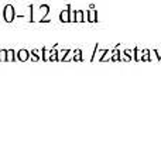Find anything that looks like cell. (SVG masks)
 I'll list each match as a JSON object with an SVG mask.
<instances>
[{"label":"cell","instance_id":"6da1fadb","mask_svg":"<svg viewBox=\"0 0 161 148\" xmlns=\"http://www.w3.org/2000/svg\"><path fill=\"white\" fill-rule=\"evenodd\" d=\"M50 6L48 4H40L37 7V11H34V4H33V18L31 23H43L50 14Z\"/></svg>","mask_w":161,"mask_h":148},{"label":"cell","instance_id":"7a4b0ae2","mask_svg":"<svg viewBox=\"0 0 161 148\" xmlns=\"http://www.w3.org/2000/svg\"><path fill=\"white\" fill-rule=\"evenodd\" d=\"M16 18V10H14L13 4H6L3 7V20L6 21L7 24H10L14 21Z\"/></svg>","mask_w":161,"mask_h":148},{"label":"cell","instance_id":"3957f363","mask_svg":"<svg viewBox=\"0 0 161 148\" xmlns=\"http://www.w3.org/2000/svg\"><path fill=\"white\" fill-rule=\"evenodd\" d=\"M30 54L31 51L26 50V48H21L16 52V57H17V61H20V62H27V61L30 59Z\"/></svg>","mask_w":161,"mask_h":148},{"label":"cell","instance_id":"277c9868","mask_svg":"<svg viewBox=\"0 0 161 148\" xmlns=\"http://www.w3.org/2000/svg\"><path fill=\"white\" fill-rule=\"evenodd\" d=\"M69 9H71V6L68 4L67 9L60 13V21L61 23H69Z\"/></svg>","mask_w":161,"mask_h":148},{"label":"cell","instance_id":"5b68a950","mask_svg":"<svg viewBox=\"0 0 161 148\" xmlns=\"http://www.w3.org/2000/svg\"><path fill=\"white\" fill-rule=\"evenodd\" d=\"M43 50V59L44 62H50V58H51V50H48L47 47H43L41 48Z\"/></svg>","mask_w":161,"mask_h":148},{"label":"cell","instance_id":"8992f818","mask_svg":"<svg viewBox=\"0 0 161 148\" xmlns=\"http://www.w3.org/2000/svg\"><path fill=\"white\" fill-rule=\"evenodd\" d=\"M14 61H17L16 51L14 50H7V62H14Z\"/></svg>","mask_w":161,"mask_h":148},{"label":"cell","instance_id":"52a82bcc","mask_svg":"<svg viewBox=\"0 0 161 148\" xmlns=\"http://www.w3.org/2000/svg\"><path fill=\"white\" fill-rule=\"evenodd\" d=\"M84 20H85L84 11H82V10H76V13H75V23H82Z\"/></svg>","mask_w":161,"mask_h":148},{"label":"cell","instance_id":"ba28073f","mask_svg":"<svg viewBox=\"0 0 161 148\" xmlns=\"http://www.w3.org/2000/svg\"><path fill=\"white\" fill-rule=\"evenodd\" d=\"M68 52H69V50H60L58 51V62H62L64 58L67 57Z\"/></svg>","mask_w":161,"mask_h":148},{"label":"cell","instance_id":"9c48e42d","mask_svg":"<svg viewBox=\"0 0 161 148\" xmlns=\"http://www.w3.org/2000/svg\"><path fill=\"white\" fill-rule=\"evenodd\" d=\"M88 21H91V23H95L96 21V11H89L88 13Z\"/></svg>","mask_w":161,"mask_h":148},{"label":"cell","instance_id":"30bf717a","mask_svg":"<svg viewBox=\"0 0 161 148\" xmlns=\"http://www.w3.org/2000/svg\"><path fill=\"white\" fill-rule=\"evenodd\" d=\"M0 62H7V50H0Z\"/></svg>","mask_w":161,"mask_h":148},{"label":"cell","instance_id":"8fae6325","mask_svg":"<svg viewBox=\"0 0 161 148\" xmlns=\"http://www.w3.org/2000/svg\"><path fill=\"white\" fill-rule=\"evenodd\" d=\"M74 55H75V51H71V50H69V52L67 54V57L64 58V61H62V62H69V61L74 58Z\"/></svg>","mask_w":161,"mask_h":148},{"label":"cell","instance_id":"7c38bea8","mask_svg":"<svg viewBox=\"0 0 161 148\" xmlns=\"http://www.w3.org/2000/svg\"><path fill=\"white\" fill-rule=\"evenodd\" d=\"M84 58H82V52H80L79 50L75 51V55H74V61H76V62H79V61H82Z\"/></svg>","mask_w":161,"mask_h":148},{"label":"cell","instance_id":"4fadbf2b","mask_svg":"<svg viewBox=\"0 0 161 148\" xmlns=\"http://www.w3.org/2000/svg\"><path fill=\"white\" fill-rule=\"evenodd\" d=\"M40 59H41V57H38L37 54H34V52H31L30 54V61L31 62H38Z\"/></svg>","mask_w":161,"mask_h":148},{"label":"cell","instance_id":"5bb4252c","mask_svg":"<svg viewBox=\"0 0 161 148\" xmlns=\"http://www.w3.org/2000/svg\"><path fill=\"white\" fill-rule=\"evenodd\" d=\"M75 13H76V11L69 9V23H75Z\"/></svg>","mask_w":161,"mask_h":148},{"label":"cell","instance_id":"9a60e30c","mask_svg":"<svg viewBox=\"0 0 161 148\" xmlns=\"http://www.w3.org/2000/svg\"><path fill=\"white\" fill-rule=\"evenodd\" d=\"M0 14H3V11H0Z\"/></svg>","mask_w":161,"mask_h":148}]
</instances>
